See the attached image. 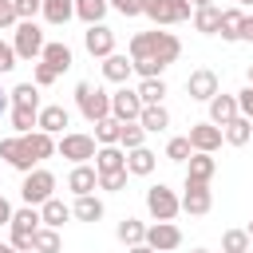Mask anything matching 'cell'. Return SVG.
Segmentation results:
<instances>
[{"instance_id":"6da1fadb","label":"cell","mask_w":253,"mask_h":253,"mask_svg":"<svg viewBox=\"0 0 253 253\" xmlns=\"http://www.w3.org/2000/svg\"><path fill=\"white\" fill-rule=\"evenodd\" d=\"M178 55H182V40H178L174 32L150 28V32H138V36H130V59H154V63L170 67Z\"/></svg>"},{"instance_id":"7a4b0ae2","label":"cell","mask_w":253,"mask_h":253,"mask_svg":"<svg viewBox=\"0 0 253 253\" xmlns=\"http://www.w3.org/2000/svg\"><path fill=\"white\" fill-rule=\"evenodd\" d=\"M75 107H79V115L95 126L99 119H107L111 115V91H103V87H95V83H75Z\"/></svg>"},{"instance_id":"3957f363","label":"cell","mask_w":253,"mask_h":253,"mask_svg":"<svg viewBox=\"0 0 253 253\" xmlns=\"http://www.w3.org/2000/svg\"><path fill=\"white\" fill-rule=\"evenodd\" d=\"M95 150H99V142H95V134H87V130H67V134H59V138H55V154H59V158H67L71 166L91 162V158H95Z\"/></svg>"},{"instance_id":"277c9868","label":"cell","mask_w":253,"mask_h":253,"mask_svg":"<svg viewBox=\"0 0 253 253\" xmlns=\"http://www.w3.org/2000/svg\"><path fill=\"white\" fill-rule=\"evenodd\" d=\"M43 225V217H40V206H20L16 213H12V245L20 249V253H32V237H36V229Z\"/></svg>"},{"instance_id":"5b68a950","label":"cell","mask_w":253,"mask_h":253,"mask_svg":"<svg viewBox=\"0 0 253 253\" xmlns=\"http://www.w3.org/2000/svg\"><path fill=\"white\" fill-rule=\"evenodd\" d=\"M12 47H16V55H20V59H40V55H43V47H47L43 28H40L36 20H20V24L12 28Z\"/></svg>"},{"instance_id":"8992f818","label":"cell","mask_w":253,"mask_h":253,"mask_svg":"<svg viewBox=\"0 0 253 253\" xmlns=\"http://www.w3.org/2000/svg\"><path fill=\"white\" fill-rule=\"evenodd\" d=\"M20 198H24V206H43L47 198H55V174L43 170V166H36L32 174H24Z\"/></svg>"},{"instance_id":"52a82bcc","label":"cell","mask_w":253,"mask_h":253,"mask_svg":"<svg viewBox=\"0 0 253 253\" xmlns=\"http://www.w3.org/2000/svg\"><path fill=\"white\" fill-rule=\"evenodd\" d=\"M146 213L154 217V221H174L178 213H182V198L170 190V186H150L146 190Z\"/></svg>"},{"instance_id":"ba28073f","label":"cell","mask_w":253,"mask_h":253,"mask_svg":"<svg viewBox=\"0 0 253 253\" xmlns=\"http://www.w3.org/2000/svg\"><path fill=\"white\" fill-rule=\"evenodd\" d=\"M210 210H213V190H210V182H190V178H186V186H182V213L202 217V213H210Z\"/></svg>"},{"instance_id":"9c48e42d","label":"cell","mask_w":253,"mask_h":253,"mask_svg":"<svg viewBox=\"0 0 253 253\" xmlns=\"http://www.w3.org/2000/svg\"><path fill=\"white\" fill-rule=\"evenodd\" d=\"M217 91H221V83H217V71H213V67H198V71L186 75V95H190V99L210 103Z\"/></svg>"},{"instance_id":"30bf717a","label":"cell","mask_w":253,"mask_h":253,"mask_svg":"<svg viewBox=\"0 0 253 253\" xmlns=\"http://www.w3.org/2000/svg\"><path fill=\"white\" fill-rule=\"evenodd\" d=\"M111 115H115L119 123H138V115H142V99H138V91H134V87H119V91H111Z\"/></svg>"},{"instance_id":"8fae6325","label":"cell","mask_w":253,"mask_h":253,"mask_svg":"<svg viewBox=\"0 0 253 253\" xmlns=\"http://www.w3.org/2000/svg\"><path fill=\"white\" fill-rule=\"evenodd\" d=\"M0 158H4L12 170H20V174H32V170H36V162H32V154H28V146H24V134L0 138Z\"/></svg>"},{"instance_id":"7c38bea8","label":"cell","mask_w":253,"mask_h":253,"mask_svg":"<svg viewBox=\"0 0 253 253\" xmlns=\"http://www.w3.org/2000/svg\"><path fill=\"white\" fill-rule=\"evenodd\" d=\"M146 245L154 253H174L182 245V229L174 221H154V225H146Z\"/></svg>"},{"instance_id":"4fadbf2b","label":"cell","mask_w":253,"mask_h":253,"mask_svg":"<svg viewBox=\"0 0 253 253\" xmlns=\"http://www.w3.org/2000/svg\"><path fill=\"white\" fill-rule=\"evenodd\" d=\"M83 47H87V55L107 59V55H115V32H111L107 24H91V28L83 32Z\"/></svg>"},{"instance_id":"5bb4252c","label":"cell","mask_w":253,"mask_h":253,"mask_svg":"<svg viewBox=\"0 0 253 253\" xmlns=\"http://www.w3.org/2000/svg\"><path fill=\"white\" fill-rule=\"evenodd\" d=\"M186 138H190V146H194V150H202V154H213V150H217V146L225 142V134H221V126H213L210 119H206V123H194Z\"/></svg>"},{"instance_id":"9a60e30c","label":"cell","mask_w":253,"mask_h":253,"mask_svg":"<svg viewBox=\"0 0 253 253\" xmlns=\"http://www.w3.org/2000/svg\"><path fill=\"white\" fill-rule=\"evenodd\" d=\"M67 190H71L75 198H87V194H95V190H99V170H95L91 162H83V166H71V174H67Z\"/></svg>"},{"instance_id":"2e32d148","label":"cell","mask_w":253,"mask_h":253,"mask_svg":"<svg viewBox=\"0 0 253 253\" xmlns=\"http://www.w3.org/2000/svg\"><path fill=\"white\" fill-rule=\"evenodd\" d=\"M130 75H134V59H130V55L115 51V55H107V59H103V79H107V83L126 87V79H130Z\"/></svg>"},{"instance_id":"e0dca14e","label":"cell","mask_w":253,"mask_h":253,"mask_svg":"<svg viewBox=\"0 0 253 253\" xmlns=\"http://www.w3.org/2000/svg\"><path fill=\"white\" fill-rule=\"evenodd\" d=\"M63 126H71V111H67L63 103L40 107V130H47V134H67Z\"/></svg>"},{"instance_id":"ac0fdd59","label":"cell","mask_w":253,"mask_h":253,"mask_svg":"<svg viewBox=\"0 0 253 253\" xmlns=\"http://www.w3.org/2000/svg\"><path fill=\"white\" fill-rule=\"evenodd\" d=\"M237 115H241V111H237V95H221V91H217V95L210 99V123H213V126H225V123H233Z\"/></svg>"},{"instance_id":"d6986e66","label":"cell","mask_w":253,"mask_h":253,"mask_svg":"<svg viewBox=\"0 0 253 253\" xmlns=\"http://www.w3.org/2000/svg\"><path fill=\"white\" fill-rule=\"evenodd\" d=\"M217 36H221L225 43H237V40L245 36V12H241V8H221V28H217Z\"/></svg>"},{"instance_id":"ffe728a7","label":"cell","mask_w":253,"mask_h":253,"mask_svg":"<svg viewBox=\"0 0 253 253\" xmlns=\"http://www.w3.org/2000/svg\"><path fill=\"white\" fill-rule=\"evenodd\" d=\"M40 59H43L47 67H55V71L63 75V71H67V67L75 63V51H71V47H67L63 40H47V47H43V55H40Z\"/></svg>"},{"instance_id":"44dd1931","label":"cell","mask_w":253,"mask_h":253,"mask_svg":"<svg viewBox=\"0 0 253 253\" xmlns=\"http://www.w3.org/2000/svg\"><path fill=\"white\" fill-rule=\"evenodd\" d=\"M24 146H28L32 162L40 166L43 158H51V154H55V134H47V130H32V134H24Z\"/></svg>"},{"instance_id":"7402d4cb","label":"cell","mask_w":253,"mask_h":253,"mask_svg":"<svg viewBox=\"0 0 253 253\" xmlns=\"http://www.w3.org/2000/svg\"><path fill=\"white\" fill-rule=\"evenodd\" d=\"M213 174H217V158H213V154L194 150V154H190V162H186V178H190V182H210Z\"/></svg>"},{"instance_id":"603a6c76","label":"cell","mask_w":253,"mask_h":253,"mask_svg":"<svg viewBox=\"0 0 253 253\" xmlns=\"http://www.w3.org/2000/svg\"><path fill=\"white\" fill-rule=\"evenodd\" d=\"M154 166H158V154H154L150 146L126 150V174H138V178H146V174H154Z\"/></svg>"},{"instance_id":"cb8c5ba5","label":"cell","mask_w":253,"mask_h":253,"mask_svg":"<svg viewBox=\"0 0 253 253\" xmlns=\"http://www.w3.org/2000/svg\"><path fill=\"white\" fill-rule=\"evenodd\" d=\"M40 16H43L51 28H63L67 20H75V0H43Z\"/></svg>"},{"instance_id":"d4e9b609","label":"cell","mask_w":253,"mask_h":253,"mask_svg":"<svg viewBox=\"0 0 253 253\" xmlns=\"http://www.w3.org/2000/svg\"><path fill=\"white\" fill-rule=\"evenodd\" d=\"M95 170H99V174L126 170V150H123V146H99V150H95Z\"/></svg>"},{"instance_id":"484cf974","label":"cell","mask_w":253,"mask_h":253,"mask_svg":"<svg viewBox=\"0 0 253 253\" xmlns=\"http://www.w3.org/2000/svg\"><path fill=\"white\" fill-rule=\"evenodd\" d=\"M142 16L154 28H170L174 24V0H142Z\"/></svg>"},{"instance_id":"4316f807","label":"cell","mask_w":253,"mask_h":253,"mask_svg":"<svg viewBox=\"0 0 253 253\" xmlns=\"http://www.w3.org/2000/svg\"><path fill=\"white\" fill-rule=\"evenodd\" d=\"M40 217H43V225H51V229H59L67 217H75L71 213V206H63V198H47L43 206H40Z\"/></svg>"},{"instance_id":"83f0119b","label":"cell","mask_w":253,"mask_h":253,"mask_svg":"<svg viewBox=\"0 0 253 253\" xmlns=\"http://www.w3.org/2000/svg\"><path fill=\"white\" fill-rule=\"evenodd\" d=\"M115 237L130 249V245H142L146 241V221H138V217H123L119 221V229H115Z\"/></svg>"},{"instance_id":"f1b7e54d","label":"cell","mask_w":253,"mask_h":253,"mask_svg":"<svg viewBox=\"0 0 253 253\" xmlns=\"http://www.w3.org/2000/svg\"><path fill=\"white\" fill-rule=\"evenodd\" d=\"M194 28H198L202 36H217V28H221V8H217V4L194 8Z\"/></svg>"},{"instance_id":"f546056e","label":"cell","mask_w":253,"mask_h":253,"mask_svg":"<svg viewBox=\"0 0 253 253\" xmlns=\"http://www.w3.org/2000/svg\"><path fill=\"white\" fill-rule=\"evenodd\" d=\"M8 123H12V130H16V134H32V130H40V111L12 107V111H8Z\"/></svg>"},{"instance_id":"4dcf8cb0","label":"cell","mask_w":253,"mask_h":253,"mask_svg":"<svg viewBox=\"0 0 253 253\" xmlns=\"http://www.w3.org/2000/svg\"><path fill=\"white\" fill-rule=\"evenodd\" d=\"M138 123H142V130H146V134H158V130H166V126H170V111H166L162 103H158V107H142Z\"/></svg>"},{"instance_id":"1f68e13d","label":"cell","mask_w":253,"mask_h":253,"mask_svg":"<svg viewBox=\"0 0 253 253\" xmlns=\"http://www.w3.org/2000/svg\"><path fill=\"white\" fill-rule=\"evenodd\" d=\"M221 134H225V142H229V146H245V142L253 138V123H249L245 115H237L233 123H225V126H221Z\"/></svg>"},{"instance_id":"d6a6232c","label":"cell","mask_w":253,"mask_h":253,"mask_svg":"<svg viewBox=\"0 0 253 253\" xmlns=\"http://www.w3.org/2000/svg\"><path fill=\"white\" fill-rule=\"evenodd\" d=\"M71 213L79 217V221H99L103 213H107V206L95 198V194H87V198H75V206H71Z\"/></svg>"},{"instance_id":"836d02e7","label":"cell","mask_w":253,"mask_h":253,"mask_svg":"<svg viewBox=\"0 0 253 253\" xmlns=\"http://www.w3.org/2000/svg\"><path fill=\"white\" fill-rule=\"evenodd\" d=\"M63 249V241H59V229H51V225H40L36 229V237H32V253H59Z\"/></svg>"},{"instance_id":"e575fe53","label":"cell","mask_w":253,"mask_h":253,"mask_svg":"<svg viewBox=\"0 0 253 253\" xmlns=\"http://www.w3.org/2000/svg\"><path fill=\"white\" fill-rule=\"evenodd\" d=\"M107 0H75V16L91 28V24H103V16H107Z\"/></svg>"},{"instance_id":"d590c367","label":"cell","mask_w":253,"mask_h":253,"mask_svg":"<svg viewBox=\"0 0 253 253\" xmlns=\"http://www.w3.org/2000/svg\"><path fill=\"white\" fill-rule=\"evenodd\" d=\"M138 99H142V107H158L162 99H166V79H142L138 87Z\"/></svg>"},{"instance_id":"8d00e7d4","label":"cell","mask_w":253,"mask_h":253,"mask_svg":"<svg viewBox=\"0 0 253 253\" xmlns=\"http://www.w3.org/2000/svg\"><path fill=\"white\" fill-rule=\"evenodd\" d=\"M8 95H12V107H28V111H40V87H36V83H16Z\"/></svg>"},{"instance_id":"74e56055","label":"cell","mask_w":253,"mask_h":253,"mask_svg":"<svg viewBox=\"0 0 253 253\" xmlns=\"http://www.w3.org/2000/svg\"><path fill=\"white\" fill-rule=\"evenodd\" d=\"M119 130H123V123L115 115H107V119L95 123V142L99 146H119Z\"/></svg>"},{"instance_id":"f35d334b","label":"cell","mask_w":253,"mask_h":253,"mask_svg":"<svg viewBox=\"0 0 253 253\" xmlns=\"http://www.w3.org/2000/svg\"><path fill=\"white\" fill-rule=\"evenodd\" d=\"M249 245H253L249 229H225L221 233V253H249Z\"/></svg>"},{"instance_id":"ab89813d","label":"cell","mask_w":253,"mask_h":253,"mask_svg":"<svg viewBox=\"0 0 253 253\" xmlns=\"http://www.w3.org/2000/svg\"><path fill=\"white\" fill-rule=\"evenodd\" d=\"M119 146H123V150H138V146H146V130H142V123H123V130H119Z\"/></svg>"},{"instance_id":"60d3db41","label":"cell","mask_w":253,"mask_h":253,"mask_svg":"<svg viewBox=\"0 0 253 253\" xmlns=\"http://www.w3.org/2000/svg\"><path fill=\"white\" fill-rule=\"evenodd\" d=\"M190 154H194V146H190L186 134H174V138L166 142V158H170V162H190Z\"/></svg>"},{"instance_id":"b9f144b4","label":"cell","mask_w":253,"mask_h":253,"mask_svg":"<svg viewBox=\"0 0 253 253\" xmlns=\"http://www.w3.org/2000/svg\"><path fill=\"white\" fill-rule=\"evenodd\" d=\"M55 79H59V71H55V67H47L43 59H36V67H32V83H36V87H51Z\"/></svg>"},{"instance_id":"7bdbcfd3","label":"cell","mask_w":253,"mask_h":253,"mask_svg":"<svg viewBox=\"0 0 253 253\" xmlns=\"http://www.w3.org/2000/svg\"><path fill=\"white\" fill-rule=\"evenodd\" d=\"M126 170H111V174H99V190H107V194H119L123 186H126Z\"/></svg>"},{"instance_id":"ee69618b","label":"cell","mask_w":253,"mask_h":253,"mask_svg":"<svg viewBox=\"0 0 253 253\" xmlns=\"http://www.w3.org/2000/svg\"><path fill=\"white\" fill-rule=\"evenodd\" d=\"M107 4H111L119 16H126V20H130V16H142V0H107Z\"/></svg>"},{"instance_id":"f6af8a7d","label":"cell","mask_w":253,"mask_h":253,"mask_svg":"<svg viewBox=\"0 0 253 253\" xmlns=\"http://www.w3.org/2000/svg\"><path fill=\"white\" fill-rule=\"evenodd\" d=\"M12 4H16V16L20 20H36L40 8H43V0H12Z\"/></svg>"},{"instance_id":"bcb514c9","label":"cell","mask_w":253,"mask_h":253,"mask_svg":"<svg viewBox=\"0 0 253 253\" xmlns=\"http://www.w3.org/2000/svg\"><path fill=\"white\" fill-rule=\"evenodd\" d=\"M16 24H20L16 4H12V0H0V32H8V28H16Z\"/></svg>"},{"instance_id":"7dc6e473","label":"cell","mask_w":253,"mask_h":253,"mask_svg":"<svg viewBox=\"0 0 253 253\" xmlns=\"http://www.w3.org/2000/svg\"><path fill=\"white\" fill-rule=\"evenodd\" d=\"M16 59H20V55H16V47H12L8 40H0V75H8V71L16 67Z\"/></svg>"},{"instance_id":"c3c4849f","label":"cell","mask_w":253,"mask_h":253,"mask_svg":"<svg viewBox=\"0 0 253 253\" xmlns=\"http://www.w3.org/2000/svg\"><path fill=\"white\" fill-rule=\"evenodd\" d=\"M237 111H241V115H245V119L253 123V87H249V83H245V87L237 91Z\"/></svg>"},{"instance_id":"681fc988","label":"cell","mask_w":253,"mask_h":253,"mask_svg":"<svg viewBox=\"0 0 253 253\" xmlns=\"http://www.w3.org/2000/svg\"><path fill=\"white\" fill-rule=\"evenodd\" d=\"M12 213H16V210H12V202L0 194V225H12Z\"/></svg>"},{"instance_id":"f907efd6","label":"cell","mask_w":253,"mask_h":253,"mask_svg":"<svg viewBox=\"0 0 253 253\" xmlns=\"http://www.w3.org/2000/svg\"><path fill=\"white\" fill-rule=\"evenodd\" d=\"M8 111H12V95H8V91H4V87H0V119H4V115H8Z\"/></svg>"},{"instance_id":"816d5d0a","label":"cell","mask_w":253,"mask_h":253,"mask_svg":"<svg viewBox=\"0 0 253 253\" xmlns=\"http://www.w3.org/2000/svg\"><path fill=\"white\" fill-rule=\"evenodd\" d=\"M126 253H154V249H150V245H146V241H142V245H130V249H126Z\"/></svg>"},{"instance_id":"f5cc1de1","label":"cell","mask_w":253,"mask_h":253,"mask_svg":"<svg viewBox=\"0 0 253 253\" xmlns=\"http://www.w3.org/2000/svg\"><path fill=\"white\" fill-rule=\"evenodd\" d=\"M241 40H253V16H245V36Z\"/></svg>"},{"instance_id":"db71d44e","label":"cell","mask_w":253,"mask_h":253,"mask_svg":"<svg viewBox=\"0 0 253 253\" xmlns=\"http://www.w3.org/2000/svg\"><path fill=\"white\" fill-rule=\"evenodd\" d=\"M0 253H20V249H16L12 241H0Z\"/></svg>"},{"instance_id":"11a10c76","label":"cell","mask_w":253,"mask_h":253,"mask_svg":"<svg viewBox=\"0 0 253 253\" xmlns=\"http://www.w3.org/2000/svg\"><path fill=\"white\" fill-rule=\"evenodd\" d=\"M190 4H194V8H210L213 0H190Z\"/></svg>"},{"instance_id":"9f6ffc18","label":"cell","mask_w":253,"mask_h":253,"mask_svg":"<svg viewBox=\"0 0 253 253\" xmlns=\"http://www.w3.org/2000/svg\"><path fill=\"white\" fill-rule=\"evenodd\" d=\"M249 4H253V0H237V8H249Z\"/></svg>"},{"instance_id":"6f0895ef","label":"cell","mask_w":253,"mask_h":253,"mask_svg":"<svg viewBox=\"0 0 253 253\" xmlns=\"http://www.w3.org/2000/svg\"><path fill=\"white\" fill-rule=\"evenodd\" d=\"M249 87H253V63H249Z\"/></svg>"},{"instance_id":"680465c9","label":"cell","mask_w":253,"mask_h":253,"mask_svg":"<svg viewBox=\"0 0 253 253\" xmlns=\"http://www.w3.org/2000/svg\"><path fill=\"white\" fill-rule=\"evenodd\" d=\"M190 253H210V249H190Z\"/></svg>"},{"instance_id":"91938a15","label":"cell","mask_w":253,"mask_h":253,"mask_svg":"<svg viewBox=\"0 0 253 253\" xmlns=\"http://www.w3.org/2000/svg\"><path fill=\"white\" fill-rule=\"evenodd\" d=\"M245 229H249V237H253V221H249V225H245Z\"/></svg>"}]
</instances>
